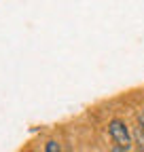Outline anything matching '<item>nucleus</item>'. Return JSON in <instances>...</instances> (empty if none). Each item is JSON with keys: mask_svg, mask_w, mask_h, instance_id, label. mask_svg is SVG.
Instances as JSON below:
<instances>
[{"mask_svg": "<svg viewBox=\"0 0 144 152\" xmlns=\"http://www.w3.org/2000/svg\"><path fill=\"white\" fill-rule=\"evenodd\" d=\"M108 135H110L115 146H121L125 150H129L134 144V135L123 118H110L108 121Z\"/></svg>", "mask_w": 144, "mask_h": 152, "instance_id": "nucleus-1", "label": "nucleus"}, {"mask_svg": "<svg viewBox=\"0 0 144 152\" xmlns=\"http://www.w3.org/2000/svg\"><path fill=\"white\" fill-rule=\"evenodd\" d=\"M43 152H62L60 140H49V142L45 144V150H43Z\"/></svg>", "mask_w": 144, "mask_h": 152, "instance_id": "nucleus-2", "label": "nucleus"}, {"mask_svg": "<svg viewBox=\"0 0 144 152\" xmlns=\"http://www.w3.org/2000/svg\"><path fill=\"white\" fill-rule=\"evenodd\" d=\"M138 129H140V131L144 133V108H142V110L138 112Z\"/></svg>", "mask_w": 144, "mask_h": 152, "instance_id": "nucleus-3", "label": "nucleus"}, {"mask_svg": "<svg viewBox=\"0 0 144 152\" xmlns=\"http://www.w3.org/2000/svg\"><path fill=\"white\" fill-rule=\"evenodd\" d=\"M110 152H129V150H125V148H121V146H115V144H112Z\"/></svg>", "mask_w": 144, "mask_h": 152, "instance_id": "nucleus-4", "label": "nucleus"}]
</instances>
